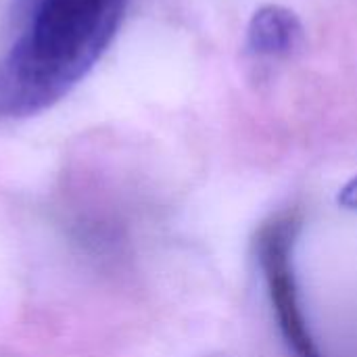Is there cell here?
<instances>
[{"instance_id": "cell-1", "label": "cell", "mask_w": 357, "mask_h": 357, "mask_svg": "<svg viewBox=\"0 0 357 357\" xmlns=\"http://www.w3.org/2000/svg\"><path fill=\"white\" fill-rule=\"evenodd\" d=\"M25 27L0 59V117H33L63 100L96 65L128 0H29Z\"/></svg>"}, {"instance_id": "cell-2", "label": "cell", "mask_w": 357, "mask_h": 357, "mask_svg": "<svg viewBox=\"0 0 357 357\" xmlns=\"http://www.w3.org/2000/svg\"><path fill=\"white\" fill-rule=\"evenodd\" d=\"M301 215L282 211L264 222L255 234V259L261 270L280 337L295 357H324L305 318L295 272V247Z\"/></svg>"}, {"instance_id": "cell-3", "label": "cell", "mask_w": 357, "mask_h": 357, "mask_svg": "<svg viewBox=\"0 0 357 357\" xmlns=\"http://www.w3.org/2000/svg\"><path fill=\"white\" fill-rule=\"evenodd\" d=\"M301 23L289 8L268 4L249 23V50L257 56H289L301 42Z\"/></svg>"}, {"instance_id": "cell-4", "label": "cell", "mask_w": 357, "mask_h": 357, "mask_svg": "<svg viewBox=\"0 0 357 357\" xmlns=\"http://www.w3.org/2000/svg\"><path fill=\"white\" fill-rule=\"evenodd\" d=\"M339 205L343 209H349V211H357V176L351 178L341 190H339V197H337Z\"/></svg>"}]
</instances>
